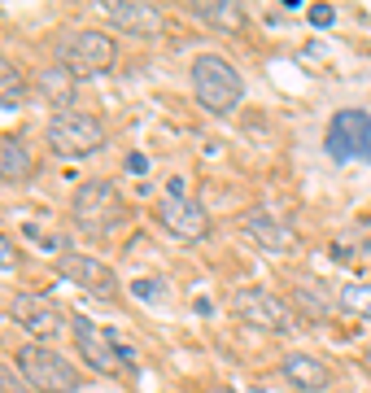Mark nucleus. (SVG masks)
I'll list each match as a JSON object with an SVG mask.
<instances>
[{
  "label": "nucleus",
  "mask_w": 371,
  "mask_h": 393,
  "mask_svg": "<svg viewBox=\"0 0 371 393\" xmlns=\"http://www.w3.org/2000/svg\"><path fill=\"white\" fill-rule=\"evenodd\" d=\"M337 306H341V311H350V315L371 319V284H341Z\"/></svg>",
  "instance_id": "6ab92c4d"
},
{
  "label": "nucleus",
  "mask_w": 371,
  "mask_h": 393,
  "mask_svg": "<svg viewBox=\"0 0 371 393\" xmlns=\"http://www.w3.org/2000/svg\"><path fill=\"white\" fill-rule=\"evenodd\" d=\"M70 214H75V228L88 232V236H105L110 228L127 219V206L123 197H118V188L110 180H88L75 188V197H70Z\"/></svg>",
  "instance_id": "20e7f679"
},
{
  "label": "nucleus",
  "mask_w": 371,
  "mask_h": 393,
  "mask_svg": "<svg viewBox=\"0 0 371 393\" xmlns=\"http://www.w3.org/2000/svg\"><path fill=\"white\" fill-rule=\"evenodd\" d=\"M75 75H66L62 66H49V70H35V88H40V97L53 105L57 114L70 110V101H75Z\"/></svg>",
  "instance_id": "dca6fc26"
},
{
  "label": "nucleus",
  "mask_w": 371,
  "mask_h": 393,
  "mask_svg": "<svg viewBox=\"0 0 371 393\" xmlns=\"http://www.w3.org/2000/svg\"><path fill=\"white\" fill-rule=\"evenodd\" d=\"M22 97H27V75H22L9 57H0V110L22 105Z\"/></svg>",
  "instance_id": "a211bd4d"
},
{
  "label": "nucleus",
  "mask_w": 371,
  "mask_h": 393,
  "mask_svg": "<svg viewBox=\"0 0 371 393\" xmlns=\"http://www.w3.org/2000/svg\"><path fill=\"white\" fill-rule=\"evenodd\" d=\"M44 145H49L53 158L79 162V158H92V153L105 145V127L92 114L66 110V114H53L49 118V127H44Z\"/></svg>",
  "instance_id": "39448f33"
},
{
  "label": "nucleus",
  "mask_w": 371,
  "mask_h": 393,
  "mask_svg": "<svg viewBox=\"0 0 371 393\" xmlns=\"http://www.w3.org/2000/svg\"><path fill=\"white\" fill-rule=\"evenodd\" d=\"M9 315H14V324L27 332V337H35L40 345L53 341V337H62V324H70V319L62 315V306H53L44 293H14Z\"/></svg>",
  "instance_id": "6e6552de"
},
{
  "label": "nucleus",
  "mask_w": 371,
  "mask_h": 393,
  "mask_svg": "<svg viewBox=\"0 0 371 393\" xmlns=\"http://www.w3.org/2000/svg\"><path fill=\"white\" fill-rule=\"evenodd\" d=\"M105 14H110V22H114L118 31L145 35V40H153V35L166 31V14H162L158 5H149V0H110Z\"/></svg>",
  "instance_id": "f8f14e48"
},
{
  "label": "nucleus",
  "mask_w": 371,
  "mask_h": 393,
  "mask_svg": "<svg viewBox=\"0 0 371 393\" xmlns=\"http://www.w3.org/2000/svg\"><path fill=\"white\" fill-rule=\"evenodd\" d=\"M127 171L131 175H145L149 171V158H145V153H127Z\"/></svg>",
  "instance_id": "393cba45"
},
{
  "label": "nucleus",
  "mask_w": 371,
  "mask_h": 393,
  "mask_svg": "<svg viewBox=\"0 0 371 393\" xmlns=\"http://www.w3.org/2000/svg\"><path fill=\"white\" fill-rule=\"evenodd\" d=\"M241 228H245V236L262 249V254H289V249L297 245V236H293L289 223L275 219V214H267V210H245Z\"/></svg>",
  "instance_id": "ddd939ff"
},
{
  "label": "nucleus",
  "mask_w": 371,
  "mask_h": 393,
  "mask_svg": "<svg viewBox=\"0 0 371 393\" xmlns=\"http://www.w3.org/2000/svg\"><path fill=\"white\" fill-rule=\"evenodd\" d=\"M232 311L236 319H245L249 328H262V332H289L293 328V311L280 293L262 289V284H245V289L232 293Z\"/></svg>",
  "instance_id": "423d86ee"
},
{
  "label": "nucleus",
  "mask_w": 371,
  "mask_h": 393,
  "mask_svg": "<svg viewBox=\"0 0 371 393\" xmlns=\"http://www.w3.org/2000/svg\"><path fill=\"white\" fill-rule=\"evenodd\" d=\"M18 372L35 393H79L83 389L79 367L66 354H57L53 345H40V341H27L18 350Z\"/></svg>",
  "instance_id": "7ed1b4c3"
},
{
  "label": "nucleus",
  "mask_w": 371,
  "mask_h": 393,
  "mask_svg": "<svg viewBox=\"0 0 371 393\" xmlns=\"http://www.w3.org/2000/svg\"><path fill=\"white\" fill-rule=\"evenodd\" d=\"M57 276L70 280V284H79L83 293L101 297V302H114V297H118V276L110 271V262H101L92 254H62V258H57Z\"/></svg>",
  "instance_id": "1a4fd4ad"
},
{
  "label": "nucleus",
  "mask_w": 371,
  "mask_h": 393,
  "mask_svg": "<svg viewBox=\"0 0 371 393\" xmlns=\"http://www.w3.org/2000/svg\"><path fill=\"white\" fill-rule=\"evenodd\" d=\"M0 393H31V385L22 380V372H9V367L0 363Z\"/></svg>",
  "instance_id": "412c9836"
},
{
  "label": "nucleus",
  "mask_w": 371,
  "mask_h": 393,
  "mask_svg": "<svg viewBox=\"0 0 371 393\" xmlns=\"http://www.w3.org/2000/svg\"><path fill=\"white\" fill-rule=\"evenodd\" d=\"M297 306H302L310 319H323V315H328V302L319 297V284H302V289H297Z\"/></svg>",
  "instance_id": "aec40b11"
},
{
  "label": "nucleus",
  "mask_w": 371,
  "mask_h": 393,
  "mask_svg": "<svg viewBox=\"0 0 371 393\" xmlns=\"http://www.w3.org/2000/svg\"><path fill=\"white\" fill-rule=\"evenodd\" d=\"M188 75H193V92H197L201 110H210V114H232L236 105L245 101L241 70L227 62V57H219V53H201Z\"/></svg>",
  "instance_id": "f257e3e1"
},
{
  "label": "nucleus",
  "mask_w": 371,
  "mask_h": 393,
  "mask_svg": "<svg viewBox=\"0 0 371 393\" xmlns=\"http://www.w3.org/2000/svg\"><path fill=\"white\" fill-rule=\"evenodd\" d=\"M210 393H232V389H210Z\"/></svg>",
  "instance_id": "bb28decb"
},
{
  "label": "nucleus",
  "mask_w": 371,
  "mask_h": 393,
  "mask_svg": "<svg viewBox=\"0 0 371 393\" xmlns=\"http://www.w3.org/2000/svg\"><path fill=\"white\" fill-rule=\"evenodd\" d=\"M70 332H75V350L83 354V363L101 376H118L123 372V359L114 354L110 345V332H101L88 315H70Z\"/></svg>",
  "instance_id": "9b49d317"
},
{
  "label": "nucleus",
  "mask_w": 371,
  "mask_h": 393,
  "mask_svg": "<svg viewBox=\"0 0 371 393\" xmlns=\"http://www.w3.org/2000/svg\"><path fill=\"white\" fill-rule=\"evenodd\" d=\"M118 62V44L97 27H83V31H66L57 40V66L75 79H97L110 75Z\"/></svg>",
  "instance_id": "f03ea898"
},
{
  "label": "nucleus",
  "mask_w": 371,
  "mask_h": 393,
  "mask_svg": "<svg viewBox=\"0 0 371 393\" xmlns=\"http://www.w3.org/2000/svg\"><path fill=\"white\" fill-rule=\"evenodd\" d=\"M14 267H18V249L0 236V271H14Z\"/></svg>",
  "instance_id": "5701e85b"
},
{
  "label": "nucleus",
  "mask_w": 371,
  "mask_h": 393,
  "mask_svg": "<svg viewBox=\"0 0 371 393\" xmlns=\"http://www.w3.org/2000/svg\"><path fill=\"white\" fill-rule=\"evenodd\" d=\"M131 293H136V297H162L158 280H136V284H131Z\"/></svg>",
  "instance_id": "b1692460"
},
{
  "label": "nucleus",
  "mask_w": 371,
  "mask_h": 393,
  "mask_svg": "<svg viewBox=\"0 0 371 393\" xmlns=\"http://www.w3.org/2000/svg\"><path fill=\"white\" fill-rule=\"evenodd\" d=\"M363 372L371 376V350H363Z\"/></svg>",
  "instance_id": "a878e982"
},
{
  "label": "nucleus",
  "mask_w": 371,
  "mask_h": 393,
  "mask_svg": "<svg viewBox=\"0 0 371 393\" xmlns=\"http://www.w3.org/2000/svg\"><path fill=\"white\" fill-rule=\"evenodd\" d=\"M306 18H310V27H332V22H337V9H332V5H315Z\"/></svg>",
  "instance_id": "4be33fe9"
},
{
  "label": "nucleus",
  "mask_w": 371,
  "mask_h": 393,
  "mask_svg": "<svg viewBox=\"0 0 371 393\" xmlns=\"http://www.w3.org/2000/svg\"><path fill=\"white\" fill-rule=\"evenodd\" d=\"M323 145H328L332 162H354V158H363V153H371V114H363V110L332 114Z\"/></svg>",
  "instance_id": "0eeeda50"
},
{
  "label": "nucleus",
  "mask_w": 371,
  "mask_h": 393,
  "mask_svg": "<svg viewBox=\"0 0 371 393\" xmlns=\"http://www.w3.org/2000/svg\"><path fill=\"white\" fill-rule=\"evenodd\" d=\"M153 214H158V223L175 236V241H201V236L210 232L206 206H201V201H193V197H184V193H166Z\"/></svg>",
  "instance_id": "9d476101"
},
{
  "label": "nucleus",
  "mask_w": 371,
  "mask_h": 393,
  "mask_svg": "<svg viewBox=\"0 0 371 393\" xmlns=\"http://www.w3.org/2000/svg\"><path fill=\"white\" fill-rule=\"evenodd\" d=\"M35 171L31 145L22 136H0V180L5 184H22Z\"/></svg>",
  "instance_id": "2eb2a0df"
},
{
  "label": "nucleus",
  "mask_w": 371,
  "mask_h": 393,
  "mask_svg": "<svg viewBox=\"0 0 371 393\" xmlns=\"http://www.w3.org/2000/svg\"><path fill=\"white\" fill-rule=\"evenodd\" d=\"M197 18L219 31H245V9L232 0H206V5H197Z\"/></svg>",
  "instance_id": "f3484780"
},
{
  "label": "nucleus",
  "mask_w": 371,
  "mask_h": 393,
  "mask_svg": "<svg viewBox=\"0 0 371 393\" xmlns=\"http://www.w3.org/2000/svg\"><path fill=\"white\" fill-rule=\"evenodd\" d=\"M284 380L302 393H323L332 385L328 363H319L315 354H284Z\"/></svg>",
  "instance_id": "4468645a"
}]
</instances>
